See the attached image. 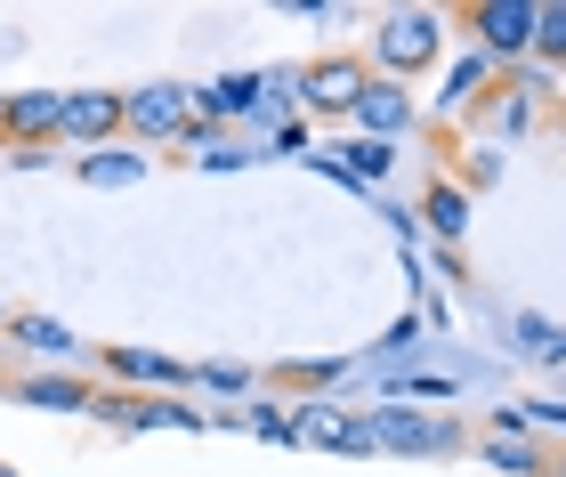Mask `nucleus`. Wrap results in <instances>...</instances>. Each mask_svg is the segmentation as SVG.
Listing matches in <instances>:
<instances>
[{
	"mask_svg": "<svg viewBox=\"0 0 566 477\" xmlns=\"http://www.w3.org/2000/svg\"><path fill=\"white\" fill-rule=\"evenodd\" d=\"M446 9H389L373 24V49H365V73H380V82H405L413 89V73L437 65V49H446Z\"/></svg>",
	"mask_w": 566,
	"mask_h": 477,
	"instance_id": "f257e3e1",
	"label": "nucleus"
},
{
	"mask_svg": "<svg viewBox=\"0 0 566 477\" xmlns=\"http://www.w3.org/2000/svg\"><path fill=\"white\" fill-rule=\"evenodd\" d=\"M122 130H130L138 146H178L195 130V89H178V82H146L122 97Z\"/></svg>",
	"mask_w": 566,
	"mask_h": 477,
	"instance_id": "f03ea898",
	"label": "nucleus"
},
{
	"mask_svg": "<svg viewBox=\"0 0 566 477\" xmlns=\"http://www.w3.org/2000/svg\"><path fill=\"white\" fill-rule=\"evenodd\" d=\"M365 421H373V445H380V454H413V462H429V454H453V445H461V421H446V413L380 405V413H365Z\"/></svg>",
	"mask_w": 566,
	"mask_h": 477,
	"instance_id": "7ed1b4c3",
	"label": "nucleus"
},
{
	"mask_svg": "<svg viewBox=\"0 0 566 477\" xmlns=\"http://www.w3.org/2000/svg\"><path fill=\"white\" fill-rule=\"evenodd\" d=\"M461 24H470V41L485 49V57H534V0H478V9H461Z\"/></svg>",
	"mask_w": 566,
	"mask_h": 477,
	"instance_id": "20e7f679",
	"label": "nucleus"
},
{
	"mask_svg": "<svg viewBox=\"0 0 566 477\" xmlns=\"http://www.w3.org/2000/svg\"><path fill=\"white\" fill-rule=\"evenodd\" d=\"M365 57H316L300 65V106L307 114H356V97H365Z\"/></svg>",
	"mask_w": 566,
	"mask_h": 477,
	"instance_id": "39448f33",
	"label": "nucleus"
},
{
	"mask_svg": "<svg viewBox=\"0 0 566 477\" xmlns=\"http://www.w3.org/2000/svg\"><path fill=\"white\" fill-rule=\"evenodd\" d=\"M292 437H300V445H324V454H380V445H373V421H365V413L324 405V396L292 413Z\"/></svg>",
	"mask_w": 566,
	"mask_h": 477,
	"instance_id": "423d86ee",
	"label": "nucleus"
},
{
	"mask_svg": "<svg viewBox=\"0 0 566 477\" xmlns=\"http://www.w3.org/2000/svg\"><path fill=\"white\" fill-rule=\"evenodd\" d=\"M0 114H9V146H17V155H33V146L57 138L65 89H17V97H0Z\"/></svg>",
	"mask_w": 566,
	"mask_h": 477,
	"instance_id": "0eeeda50",
	"label": "nucleus"
},
{
	"mask_svg": "<svg viewBox=\"0 0 566 477\" xmlns=\"http://www.w3.org/2000/svg\"><path fill=\"white\" fill-rule=\"evenodd\" d=\"M97 372H106L114 389H138V396L170 389V381H195L178 357H154V348H97Z\"/></svg>",
	"mask_w": 566,
	"mask_h": 477,
	"instance_id": "6e6552de",
	"label": "nucleus"
},
{
	"mask_svg": "<svg viewBox=\"0 0 566 477\" xmlns=\"http://www.w3.org/2000/svg\"><path fill=\"white\" fill-rule=\"evenodd\" d=\"M57 138L97 146V155H106V138H122V97H114V89H65V121H57Z\"/></svg>",
	"mask_w": 566,
	"mask_h": 477,
	"instance_id": "1a4fd4ad",
	"label": "nucleus"
},
{
	"mask_svg": "<svg viewBox=\"0 0 566 477\" xmlns=\"http://www.w3.org/2000/svg\"><path fill=\"white\" fill-rule=\"evenodd\" d=\"M348 121H365V138H380V146H389V138H405V130H413V89H405V82H380V73H373Z\"/></svg>",
	"mask_w": 566,
	"mask_h": 477,
	"instance_id": "9d476101",
	"label": "nucleus"
},
{
	"mask_svg": "<svg viewBox=\"0 0 566 477\" xmlns=\"http://www.w3.org/2000/svg\"><path fill=\"white\" fill-rule=\"evenodd\" d=\"M9 396L33 405V413H90L97 405V389L73 381V372H24V381H9Z\"/></svg>",
	"mask_w": 566,
	"mask_h": 477,
	"instance_id": "9b49d317",
	"label": "nucleus"
},
{
	"mask_svg": "<svg viewBox=\"0 0 566 477\" xmlns=\"http://www.w3.org/2000/svg\"><path fill=\"white\" fill-rule=\"evenodd\" d=\"M389 146H380V138H348V146H332V155H316V170H324V179H348V187H380V179H389Z\"/></svg>",
	"mask_w": 566,
	"mask_h": 477,
	"instance_id": "f8f14e48",
	"label": "nucleus"
},
{
	"mask_svg": "<svg viewBox=\"0 0 566 477\" xmlns=\"http://www.w3.org/2000/svg\"><path fill=\"white\" fill-rule=\"evenodd\" d=\"M268 97V73H227V82L195 89V121H243Z\"/></svg>",
	"mask_w": 566,
	"mask_h": 477,
	"instance_id": "ddd939ff",
	"label": "nucleus"
},
{
	"mask_svg": "<svg viewBox=\"0 0 566 477\" xmlns=\"http://www.w3.org/2000/svg\"><path fill=\"white\" fill-rule=\"evenodd\" d=\"M421 227L446 235V243H461V235H470V194H461L453 179H437V187L421 194Z\"/></svg>",
	"mask_w": 566,
	"mask_h": 477,
	"instance_id": "4468645a",
	"label": "nucleus"
},
{
	"mask_svg": "<svg viewBox=\"0 0 566 477\" xmlns=\"http://www.w3.org/2000/svg\"><path fill=\"white\" fill-rule=\"evenodd\" d=\"M478 89H494V57H485V49H470V57L446 73V97H437V106L461 114V106H478Z\"/></svg>",
	"mask_w": 566,
	"mask_h": 477,
	"instance_id": "2eb2a0df",
	"label": "nucleus"
},
{
	"mask_svg": "<svg viewBox=\"0 0 566 477\" xmlns=\"http://www.w3.org/2000/svg\"><path fill=\"white\" fill-rule=\"evenodd\" d=\"M478 462H494L510 477H551V454H543V445H526V437H485Z\"/></svg>",
	"mask_w": 566,
	"mask_h": 477,
	"instance_id": "dca6fc26",
	"label": "nucleus"
},
{
	"mask_svg": "<svg viewBox=\"0 0 566 477\" xmlns=\"http://www.w3.org/2000/svg\"><path fill=\"white\" fill-rule=\"evenodd\" d=\"M9 340L17 348H41V357H82V340H73L65 324H49V316H9Z\"/></svg>",
	"mask_w": 566,
	"mask_h": 477,
	"instance_id": "f3484780",
	"label": "nucleus"
},
{
	"mask_svg": "<svg viewBox=\"0 0 566 477\" xmlns=\"http://www.w3.org/2000/svg\"><path fill=\"white\" fill-rule=\"evenodd\" d=\"M82 179H90V187H138V179H146V155H130V146H106V155L82 162Z\"/></svg>",
	"mask_w": 566,
	"mask_h": 477,
	"instance_id": "a211bd4d",
	"label": "nucleus"
},
{
	"mask_svg": "<svg viewBox=\"0 0 566 477\" xmlns=\"http://www.w3.org/2000/svg\"><path fill=\"white\" fill-rule=\"evenodd\" d=\"M534 57L566 65V0H534Z\"/></svg>",
	"mask_w": 566,
	"mask_h": 477,
	"instance_id": "6ab92c4d",
	"label": "nucleus"
},
{
	"mask_svg": "<svg viewBox=\"0 0 566 477\" xmlns=\"http://www.w3.org/2000/svg\"><path fill=\"white\" fill-rule=\"evenodd\" d=\"M195 381L211 389V396H251V372H243V364H202Z\"/></svg>",
	"mask_w": 566,
	"mask_h": 477,
	"instance_id": "aec40b11",
	"label": "nucleus"
},
{
	"mask_svg": "<svg viewBox=\"0 0 566 477\" xmlns=\"http://www.w3.org/2000/svg\"><path fill=\"white\" fill-rule=\"evenodd\" d=\"M243 421H251L260 437H275V445H300V437H292V413H283V405H251Z\"/></svg>",
	"mask_w": 566,
	"mask_h": 477,
	"instance_id": "412c9836",
	"label": "nucleus"
},
{
	"mask_svg": "<svg viewBox=\"0 0 566 477\" xmlns=\"http://www.w3.org/2000/svg\"><path fill=\"white\" fill-rule=\"evenodd\" d=\"M494 97H502V106H494L502 130H526V97H518V89H494Z\"/></svg>",
	"mask_w": 566,
	"mask_h": 477,
	"instance_id": "4be33fe9",
	"label": "nucleus"
},
{
	"mask_svg": "<svg viewBox=\"0 0 566 477\" xmlns=\"http://www.w3.org/2000/svg\"><path fill=\"white\" fill-rule=\"evenodd\" d=\"M551 477H566V454H551Z\"/></svg>",
	"mask_w": 566,
	"mask_h": 477,
	"instance_id": "5701e85b",
	"label": "nucleus"
},
{
	"mask_svg": "<svg viewBox=\"0 0 566 477\" xmlns=\"http://www.w3.org/2000/svg\"><path fill=\"white\" fill-rule=\"evenodd\" d=\"M0 477H24V469H9V462H0Z\"/></svg>",
	"mask_w": 566,
	"mask_h": 477,
	"instance_id": "b1692460",
	"label": "nucleus"
},
{
	"mask_svg": "<svg viewBox=\"0 0 566 477\" xmlns=\"http://www.w3.org/2000/svg\"><path fill=\"white\" fill-rule=\"evenodd\" d=\"M0 138H9V114H0Z\"/></svg>",
	"mask_w": 566,
	"mask_h": 477,
	"instance_id": "393cba45",
	"label": "nucleus"
}]
</instances>
